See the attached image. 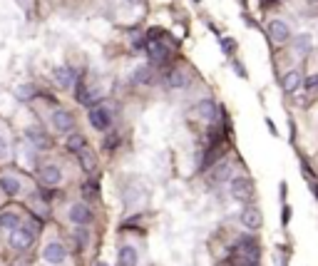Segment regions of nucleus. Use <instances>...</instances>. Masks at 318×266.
<instances>
[{"mask_svg": "<svg viewBox=\"0 0 318 266\" xmlns=\"http://www.w3.org/2000/svg\"><path fill=\"white\" fill-rule=\"evenodd\" d=\"M194 3H199V0H194Z\"/></svg>", "mask_w": 318, "mask_h": 266, "instance_id": "obj_38", "label": "nucleus"}, {"mask_svg": "<svg viewBox=\"0 0 318 266\" xmlns=\"http://www.w3.org/2000/svg\"><path fill=\"white\" fill-rule=\"evenodd\" d=\"M95 266H109V264H105V261H97V264H95Z\"/></svg>", "mask_w": 318, "mask_h": 266, "instance_id": "obj_37", "label": "nucleus"}, {"mask_svg": "<svg viewBox=\"0 0 318 266\" xmlns=\"http://www.w3.org/2000/svg\"><path fill=\"white\" fill-rule=\"evenodd\" d=\"M139 261V254L132 244H122L117 249V266H137Z\"/></svg>", "mask_w": 318, "mask_h": 266, "instance_id": "obj_19", "label": "nucleus"}, {"mask_svg": "<svg viewBox=\"0 0 318 266\" xmlns=\"http://www.w3.org/2000/svg\"><path fill=\"white\" fill-rule=\"evenodd\" d=\"M67 219H70L72 224H77V226H87V224H92L95 214H92V209H90L85 202H75V204H70V209H67Z\"/></svg>", "mask_w": 318, "mask_h": 266, "instance_id": "obj_8", "label": "nucleus"}, {"mask_svg": "<svg viewBox=\"0 0 318 266\" xmlns=\"http://www.w3.org/2000/svg\"><path fill=\"white\" fill-rule=\"evenodd\" d=\"M219 112H221V107H219L212 97H204V100H199V102L189 109V115H191V117H196V120L216 122V120H219Z\"/></svg>", "mask_w": 318, "mask_h": 266, "instance_id": "obj_6", "label": "nucleus"}, {"mask_svg": "<svg viewBox=\"0 0 318 266\" xmlns=\"http://www.w3.org/2000/svg\"><path fill=\"white\" fill-rule=\"evenodd\" d=\"M229 194H231L236 202L249 204V202L254 199V182H251V177H246V174H234V177L229 179Z\"/></svg>", "mask_w": 318, "mask_h": 266, "instance_id": "obj_2", "label": "nucleus"}, {"mask_svg": "<svg viewBox=\"0 0 318 266\" xmlns=\"http://www.w3.org/2000/svg\"><path fill=\"white\" fill-rule=\"evenodd\" d=\"M75 241H77L80 246H85V244H87V232L82 229V226H80V229L75 232Z\"/></svg>", "mask_w": 318, "mask_h": 266, "instance_id": "obj_33", "label": "nucleus"}, {"mask_svg": "<svg viewBox=\"0 0 318 266\" xmlns=\"http://www.w3.org/2000/svg\"><path fill=\"white\" fill-rule=\"evenodd\" d=\"M266 127H268V132H271L273 137H278V130H276V125H273V122H271L268 117H266Z\"/></svg>", "mask_w": 318, "mask_h": 266, "instance_id": "obj_34", "label": "nucleus"}, {"mask_svg": "<svg viewBox=\"0 0 318 266\" xmlns=\"http://www.w3.org/2000/svg\"><path fill=\"white\" fill-rule=\"evenodd\" d=\"M0 192L5 197H20L23 194V182L15 174H0Z\"/></svg>", "mask_w": 318, "mask_h": 266, "instance_id": "obj_16", "label": "nucleus"}, {"mask_svg": "<svg viewBox=\"0 0 318 266\" xmlns=\"http://www.w3.org/2000/svg\"><path fill=\"white\" fill-rule=\"evenodd\" d=\"M117 109H119V107L112 105V102H100V105L90 107L87 120H90L92 130H97V132H109L112 125H114V120H117Z\"/></svg>", "mask_w": 318, "mask_h": 266, "instance_id": "obj_1", "label": "nucleus"}, {"mask_svg": "<svg viewBox=\"0 0 318 266\" xmlns=\"http://www.w3.org/2000/svg\"><path fill=\"white\" fill-rule=\"evenodd\" d=\"M37 179L45 186H57L62 182V169L57 164H40L37 167Z\"/></svg>", "mask_w": 318, "mask_h": 266, "instance_id": "obj_14", "label": "nucleus"}, {"mask_svg": "<svg viewBox=\"0 0 318 266\" xmlns=\"http://www.w3.org/2000/svg\"><path fill=\"white\" fill-rule=\"evenodd\" d=\"M77 162H80V167H82L85 174H92V172L97 169V155H95L90 147H85L82 152H80V155H77Z\"/></svg>", "mask_w": 318, "mask_h": 266, "instance_id": "obj_22", "label": "nucleus"}, {"mask_svg": "<svg viewBox=\"0 0 318 266\" xmlns=\"http://www.w3.org/2000/svg\"><path fill=\"white\" fill-rule=\"evenodd\" d=\"M219 48L224 50V55H234V50H236V40H234V37H221L219 35Z\"/></svg>", "mask_w": 318, "mask_h": 266, "instance_id": "obj_27", "label": "nucleus"}, {"mask_svg": "<svg viewBox=\"0 0 318 266\" xmlns=\"http://www.w3.org/2000/svg\"><path fill=\"white\" fill-rule=\"evenodd\" d=\"M231 67H234V72H236L241 80H246V78H249V72H246V67H244V62H241V60H234V57H231Z\"/></svg>", "mask_w": 318, "mask_h": 266, "instance_id": "obj_29", "label": "nucleus"}, {"mask_svg": "<svg viewBox=\"0 0 318 266\" xmlns=\"http://www.w3.org/2000/svg\"><path fill=\"white\" fill-rule=\"evenodd\" d=\"M8 157H10V142L0 134V162H5Z\"/></svg>", "mask_w": 318, "mask_h": 266, "instance_id": "obj_30", "label": "nucleus"}, {"mask_svg": "<svg viewBox=\"0 0 318 266\" xmlns=\"http://www.w3.org/2000/svg\"><path fill=\"white\" fill-rule=\"evenodd\" d=\"M231 177H234V167H231V162H229L226 157H221V160H219V162H216V164L212 167L209 182H212L214 186H216V184L221 186V184H226V182H229Z\"/></svg>", "mask_w": 318, "mask_h": 266, "instance_id": "obj_11", "label": "nucleus"}, {"mask_svg": "<svg viewBox=\"0 0 318 266\" xmlns=\"http://www.w3.org/2000/svg\"><path fill=\"white\" fill-rule=\"evenodd\" d=\"M37 229H40V224H37V221H35L32 226H30V224H23L20 229H15V232L10 234V239H8L10 249H15V251H27V249L35 244Z\"/></svg>", "mask_w": 318, "mask_h": 266, "instance_id": "obj_4", "label": "nucleus"}, {"mask_svg": "<svg viewBox=\"0 0 318 266\" xmlns=\"http://www.w3.org/2000/svg\"><path fill=\"white\" fill-rule=\"evenodd\" d=\"M35 95H37V90H35L32 85H20V87L15 90V97H18L20 102H30Z\"/></svg>", "mask_w": 318, "mask_h": 266, "instance_id": "obj_25", "label": "nucleus"}, {"mask_svg": "<svg viewBox=\"0 0 318 266\" xmlns=\"http://www.w3.org/2000/svg\"><path fill=\"white\" fill-rule=\"evenodd\" d=\"M286 192H289V184L281 182V199H284V202H286Z\"/></svg>", "mask_w": 318, "mask_h": 266, "instance_id": "obj_35", "label": "nucleus"}, {"mask_svg": "<svg viewBox=\"0 0 318 266\" xmlns=\"http://www.w3.org/2000/svg\"><path fill=\"white\" fill-rule=\"evenodd\" d=\"M23 226V219L15 209H5V212H0V229H5L8 234H13L15 229H20Z\"/></svg>", "mask_w": 318, "mask_h": 266, "instance_id": "obj_18", "label": "nucleus"}, {"mask_svg": "<svg viewBox=\"0 0 318 266\" xmlns=\"http://www.w3.org/2000/svg\"><path fill=\"white\" fill-rule=\"evenodd\" d=\"M53 127L60 132V134H70L75 130V115L70 109H55L53 112V117H50Z\"/></svg>", "mask_w": 318, "mask_h": 266, "instance_id": "obj_12", "label": "nucleus"}, {"mask_svg": "<svg viewBox=\"0 0 318 266\" xmlns=\"http://www.w3.org/2000/svg\"><path fill=\"white\" fill-rule=\"evenodd\" d=\"M127 3H130V5H139V3H142V0H127Z\"/></svg>", "mask_w": 318, "mask_h": 266, "instance_id": "obj_36", "label": "nucleus"}, {"mask_svg": "<svg viewBox=\"0 0 318 266\" xmlns=\"http://www.w3.org/2000/svg\"><path fill=\"white\" fill-rule=\"evenodd\" d=\"M162 85L167 87V90H184L186 85H189V75L184 72V70H179V67H169L164 75H162Z\"/></svg>", "mask_w": 318, "mask_h": 266, "instance_id": "obj_9", "label": "nucleus"}, {"mask_svg": "<svg viewBox=\"0 0 318 266\" xmlns=\"http://www.w3.org/2000/svg\"><path fill=\"white\" fill-rule=\"evenodd\" d=\"M132 48H134V50H144V48H147V35H142V32L132 35Z\"/></svg>", "mask_w": 318, "mask_h": 266, "instance_id": "obj_31", "label": "nucleus"}, {"mask_svg": "<svg viewBox=\"0 0 318 266\" xmlns=\"http://www.w3.org/2000/svg\"><path fill=\"white\" fill-rule=\"evenodd\" d=\"M291 214H293V209H291V207L284 202V207H281V221H284V226L291 221Z\"/></svg>", "mask_w": 318, "mask_h": 266, "instance_id": "obj_32", "label": "nucleus"}, {"mask_svg": "<svg viewBox=\"0 0 318 266\" xmlns=\"http://www.w3.org/2000/svg\"><path fill=\"white\" fill-rule=\"evenodd\" d=\"M144 53L149 55V65L154 67H164L172 60V50L164 45V37H147Z\"/></svg>", "mask_w": 318, "mask_h": 266, "instance_id": "obj_3", "label": "nucleus"}, {"mask_svg": "<svg viewBox=\"0 0 318 266\" xmlns=\"http://www.w3.org/2000/svg\"><path fill=\"white\" fill-rule=\"evenodd\" d=\"M311 50H313V37H311L308 32H301V35L293 37V55H298V57H308Z\"/></svg>", "mask_w": 318, "mask_h": 266, "instance_id": "obj_21", "label": "nucleus"}, {"mask_svg": "<svg viewBox=\"0 0 318 266\" xmlns=\"http://www.w3.org/2000/svg\"><path fill=\"white\" fill-rule=\"evenodd\" d=\"M25 137H27V142H30L35 149H50V147H53V139H50L43 130H37V127H30V130L25 132Z\"/></svg>", "mask_w": 318, "mask_h": 266, "instance_id": "obj_20", "label": "nucleus"}, {"mask_svg": "<svg viewBox=\"0 0 318 266\" xmlns=\"http://www.w3.org/2000/svg\"><path fill=\"white\" fill-rule=\"evenodd\" d=\"M65 147L72 152V155H80V152L87 147V137H85L82 132H70L67 139H65Z\"/></svg>", "mask_w": 318, "mask_h": 266, "instance_id": "obj_23", "label": "nucleus"}, {"mask_svg": "<svg viewBox=\"0 0 318 266\" xmlns=\"http://www.w3.org/2000/svg\"><path fill=\"white\" fill-rule=\"evenodd\" d=\"M43 261L50 266H62L67 261V249L62 241H48L43 246Z\"/></svg>", "mask_w": 318, "mask_h": 266, "instance_id": "obj_7", "label": "nucleus"}, {"mask_svg": "<svg viewBox=\"0 0 318 266\" xmlns=\"http://www.w3.org/2000/svg\"><path fill=\"white\" fill-rule=\"evenodd\" d=\"M53 78H55V82H57L62 90H70V87H75V85H77L80 75H77V70H75V67H70V65H60V67H55V70H53Z\"/></svg>", "mask_w": 318, "mask_h": 266, "instance_id": "obj_10", "label": "nucleus"}, {"mask_svg": "<svg viewBox=\"0 0 318 266\" xmlns=\"http://www.w3.org/2000/svg\"><path fill=\"white\" fill-rule=\"evenodd\" d=\"M303 90H306V92H316V90H318V72L303 78Z\"/></svg>", "mask_w": 318, "mask_h": 266, "instance_id": "obj_28", "label": "nucleus"}, {"mask_svg": "<svg viewBox=\"0 0 318 266\" xmlns=\"http://www.w3.org/2000/svg\"><path fill=\"white\" fill-rule=\"evenodd\" d=\"M119 144H122V137H119V132H109V134L105 137V142H102V147H105L107 152H114Z\"/></svg>", "mask_w": 318, "mask_h": 266, "instance_id": "obj_26", "label": "nucleus"}, {"mask_svg": "<svg viewBox=\"0 0 318 266\" xmlns=\"http://www.w3.org/2000/svg\"><path fill=\"white\" fill-rule=\"evenodd\" d=\"M82 197L85 199H100V179H85L82 182Z\"/></svg>", "mask_w": 318, "mask_h": 266, "instance_id": "obj_24", "label": "nucleus"}, {"mask_svg": "<svg viewBox=\"0 0 318 266\" xmlns=\"http://www.w3.org/2000/svg\"><path fill=\"white\" fill-rule=\"evenodd\" d=\"M303 87V72L301 70H289L284 78H281V90L286 92V95H296L298 90Z\"/></svg>", "mask_w": 318, "mask_h": 266, "instance_id": "obj_15", "label": "nucleus"}, {"mask_svg": "<svg viewBox=\"0 0 318 266\" xmlns=\"http://www.w3.org/2000/svg\"><path fill=\"white\" fill-rule=\"evenodd\" d=\"M157 80H159V75H157L154 65H139V67L132 70V82H134V85L152 87V85H157Z\"/></svg>", "mask_w": 318, "mask_h": 266, "instance_id": "obj_13", "label": "nucleus"}, {"mask_svg": "<svg viewBox=\"0 0 318 266\" xmlns=\"http://www.w3.org/2000/svg\"><path fill=\"white\" fill-rule=\"evenodd\" d=\"M266 32H268V37H271V43H273V45H286V43H291V37H293L291 25H289L286 20H281V18L268 20Z\"/></svg>", "mask_w": 318, "mask_h": 266, "instance_id": "obj_5", "label": "nucleus"}, {"mask_svg": "<svg viewBox=\"0 0 318 266\" xmlns=\"http://www.w3.org/2000/svg\"><path fill=\"white\" fill-rule=\"evenodd\" d=\"M241 224L246 226L249 232H256L259 226L264 224V216H261V209L259 207H244V212H241Z\"/></svg>", "mask_w": 318, "mask_h": 266, "instance_id": "obj_17", "label": "nucleus"}]
</instances>
